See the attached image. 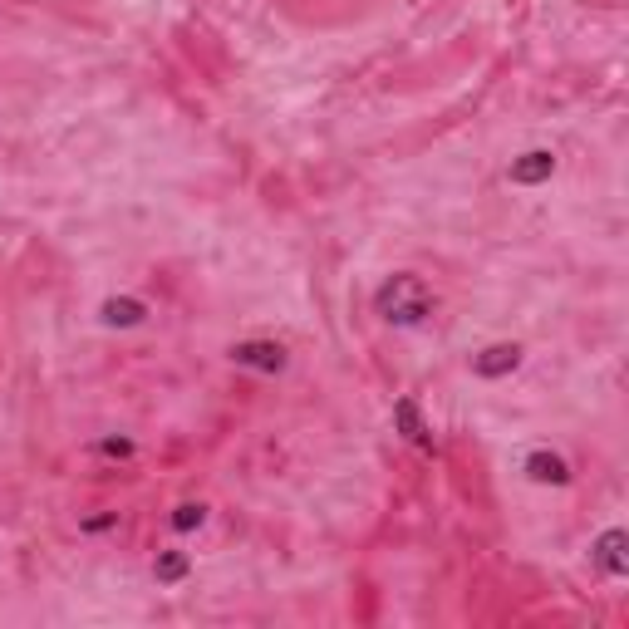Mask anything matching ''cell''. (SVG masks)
<instances>
[{
	"instance_id": "52a82bcc",
	"label": "cell",
	"mask_w": 629,
	"mask_h": 629,
	"mask_svg": "<svg viewBox=\"0 0 629 629\" xmlns=\"http://www.w3.org/2000/svg\"><path fill=\"white\" fill-rule=\"evenodd\" d=\"M394 418H399V423H403V433H408V438H413L418 448H428V453H433V438H428V423L418 418V403H413V399H403L399 408H394Z\"/></svg>"
},
{
	"instance_id": "ba28073f",
	"label": "cell",
	"mask_w": 629,
	"mask_h": 629,
	"mask_svg": "<svg viewBox=\"0 0 629 629\" xmlns=\"http://www.w3.org/2000/svg\"><path fill=\"white\" fill-rule=\"evenodd\" d=\"M143 315H148L143 300H109V305H104V320H109V325H138Z\"/></svg>"
},
{
	"instance_id": "30bf717a",
	"label": "cell",
	"mask_w": 629,
	"mask_h": 629,
	"mask_svg": "<svg viewBox=\"0 0 629 629\" xmlns=\"http://www.w3.org/2000/svg\"><path fill=\"white\" fill-rule=\"evenodd\" d=\"M202 521H207V512H202L197 502H187V507H177V516H172V526H177V531H192V526H202Z\"/></svg>"
},
{
	"instance_id": "9c48e42d",
	"label": "cell",
	"mask_w": 629,
	"mask_h": 629,
	"mask_svg": "<svg viewBox=\"0 0 629 629\" xmlns=\"http://www.w3.org/2000/svg\"><path fill=\"white\" fill-rule=\"evenodd\" d=\"M153 575H158L163 585L182 580V575H187V556H182V551H163V556H158V566H153Z\"/></svg>"
},
{
	"instance_id": "5b68a950",
	"label": "cell",
	"mask_w": 629,
	"mask_h": 629,
	"mask_svg": "<svg viewBox=\"0 0 629 629\" xmlns=\"http://www.w3.org/2000/svg\"><path fill=\"white\" fill-rule=\"evenodd\" d=\"M516 364H521V349H516V344H492V349H482V354L472 359V369H477L482 379H502V374H512Z\"/></svg>"
},
{
	"instance_id": "7a4b0ae2",
	"label": "cell",
	"mask_w": 629,
	"mask_h": 629,
	"mask_svg": "<svg viewBox=\"0 0 629 629\" xmlns=\"http://www.w3.org/2000/svg\"><path fill=\"white\" fill-rule=\"evenodd\" d=\"M231 359L236 364H246V369H261V374H281L286 369V349L271 340H246L231 349Z\"/></svg>"
},
{
	"instance_id": "6da1fadb",
	"label": "cell",
	"mask_w": 629,
	"mask_h": 629,
	"mask_svg": "<svg viewBox=\"0 0 629 629\" xmlns=\"http://www.w3.org/2000/svg\"><path fill=\"white\" fill-rule=\"evenodd\" d=\"M374 310L389 320V325H423L428 315H433V290L423 286L418 276H394V281H384L379 295H374Z\"/></svg>"
},
{
	"instance_id": "8992f818",
	"label": "cell",
	"mask_w": 629,
	"mask_h": 629,
	"mask_svg": "<svg viewBox=\"0 0 629 629\" xmlns=\"http://www.w3.org/2000/svg\"><path fill=\"white\" fill-rule=\"evenodd\" d=\"M526 477H531V482L566 487V482H571V467H566V458H556V453H531V458H526Z\"/></svg>"
},
{
	"instance_id": "277c9868",
	"label": "cell",
	"mask_w": 629,
	"mask_h": 629,
	"mask_svg": "<svg viewBox=\"0 0 629 629\" xmlns=\"http://www.w3.org/2000/svg\"><path fill=\"white\" fill-rule=\"evenodd\" d=\"M625 531H620V526H615V531H605V536H600V541H595V551H590V556H595V566H600V571L605 575H629V556H625Z\"/></svg>"
},
{
	"instance_id": "3957f363",
	"label": "cell",
	"mask_w": 629,
	"mask_h": 629,
	"mask_svg": "<svg viewBox=\"0 0 629 629\" xmlns=\"http://www.w3.org/2000/svg\"><path fill=\"white\" fill-rule=\"evenodd\" d=\"M556 172V153L551 148H531V153H521L512 163V182L516 187H536V182H546Z\"/></svg>"
}]
</instances>
